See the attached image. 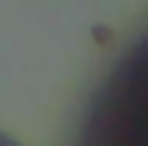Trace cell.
I'll return each instance as SVG.
<instances>
[{
	"label": "cell",
	"mask_w": 148,
	"mask_h": 146,
	"mask_svg": "<svg viewBox=\"0 0 148 146\" xmlns=\"http://www.w3.org/2000/svg\"><path fill=\"white\" fill-rule=\"evenodd\" d=\"M0 146H15V143H9V140H3V137H0Z\"/></svg>",
	"instance_id": "cell-1"
}]
</instances>
